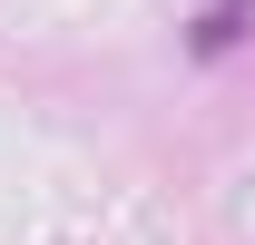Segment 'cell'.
<instances>
[{"label":"cell","instance_id":"1","mask_svg":"<svg viewBox=\"0 0 255 245\" xmlns=\"http://www.w3.org/2000/svg\"><path fill=\"white\" fill-rule=\"evenodd\" d=\"M236 39H246V10L226 0V10H206V20H196V59H226Z\"/></svg>","mask_w":255,"mask_h":245}]
</instances>
